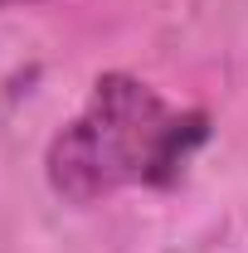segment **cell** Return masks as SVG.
Returning <instances> with one entry per match:
<instances>
[{
  "instance_id": "6da1fadb",
  "label": "cell",
  "mask_w": 248,
  "mask_h": 253,
  "mask_svg": "<svg viewBox=\"0 0 248 253\" xmlns=\"http://www.w3.org/2000/svg\"><path fill=\"white\" fill-rule=\"evenodd\" d=\"M205 112H180L141 78L107 73L88 107L49 141V185L73 205H93L126 185H165L205 141Z\"/></svg>"
},
{
  "instance_id": "7a4b0ae2",
  "label": "cell",
  "mask_w": 248,
  "mask_h": 253,
  "mask_svg": "<svg viewBox=\"0 0 248 253\" xmlns=\"http://www.w3.org/2000/svg\"><path fill=\"white\" fill-rule=\"evenodd\" d=\"M5 5H34V0H0V10H5Z\"/></svg>"
}]
</instances>
